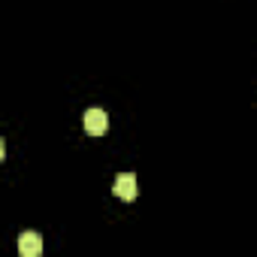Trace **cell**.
Instances as JSON below:
<instances>
[{
	"instance_id": "obj_1",
	"label": "cell",
	"mask_w": 257,
	"mask_h": 257,
	"mask_svg": "<svg viewBox=\"0 0 257 257\" xmlns=\"http://www.w3.org/2000/svg\"><path fill=\"white\" fill-rule=\"evenodd\" d=\"M106 127H109V118H106V112L103 109H88L85 112V131H88V137H103L106 134Z\"/></svg>"
},
{
	"instance_id": "obj_2",
	"label": "cell",
	"mask_w": 257,
	"mask_h": 257,
	"mask_svg": "<svg viewBox=\"0 0 257 257\" xmlns=\"http://www.w3.org/2000/svg\"><path fill=\"white\" fill-rule=\"evenodd\" d=\"M112 191H115V197H121V200H137V176H134V173L115 176Z\"/></svg>"
},
{
	"instance_id": "obj_3",
	"label": "cell",
	"mask_w": 257,
	"mask_h": 257,
	"mask_svg": "<svg viewBox=\"0 0 257 257\" xmlns=\"http://www.w3.org/2000/svg\"><path fill=\"white\" fill-rule=\"evenodd\" d=\"M40 251H43L40 233H22V239H19V254H22V257H40Z\"/></svg>"
}]
</instances>
